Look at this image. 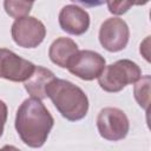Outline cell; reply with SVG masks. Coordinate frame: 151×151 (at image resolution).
<instances>
[{
	"instance_id": "cell-1",
	"label": "cell",
	"mask_w": 151,
	"mask_h": 151,
	"mask_svg": "<svg viewBox=\"0 0 151 151\" xmlns=\"http://www.w3.org/2000/svg\"><path fill=\"white\" fill-rule=\"evenodd\" d=\"M54 125V119L41 100L25 99L17 110L15 130L20 139L29 147H41Z\"/></svg>"
},
{
	"instance_id": "cell-2",
	"label": "cell",
	"mask_w": 151,
	"mask_h": 151,
	"mask_svg": "<svg viewBox=\"0 0 151 151\" xmlns=\"http://www.w3.org/2000/svg\"><path fill=\"white\" fill-rule=\"evenodd\" d=\"M46 96L58 112L70 122L80 120L87 114L88 98L86 93L66 79H53L46 88Z\"/></svg>"
},
{
	"instance_id": "cell-3",
	"label": "cell",
	"mask_w": 151,
	"mask_h": 151,
	"mask_svg": "<svg viewBox=\"0 0 151 151\" xmlns=\"http://www.w3.org/2000/svg\"><path fill=\"white\" fill-rule=\"evenodd\" d=\"M140 77V67L134 61L130 59H120L105 66L103 73L98 78V84L101 90L116 93L122 91L126 85L137 83Z\"/></svg>"
},
{
	"instance_id": "cell-4",
	"label": "cell",
	"mask_w": 151,
	"mask_h": 151,
	"mask_svg": "<svg viewBox=\"0 0 151 151\" xmlns=\"http://www.w3.org/2000/svg\"><path fill=\"white\" fill-rule=\"evenodd\" d=\"M97 129L101 138L110 142H118L127 136L130 122L123 110L117 107H104L98 113Z\"/></svg>"
},
{
	"instance_id": "cell-5",
	"label": "cell",
	"mask_w": 151,
	"mask_h": 151,
	"mask_svg": "<svg viewBox=\"0 0 151 151\" xmlns=\"http://www.w3.org/2000/svg\"><path fill=\"white\" fill-rule=\"evenodd\" d=\"M11 34L13 41L24 48L38 47L46 37L45 25L34 17H24L15 19L12 24Z\"/></svg>"
},
{
	"instance_id": "cell-6",
	"label": "cell",
	"mask_w": 151,
	"mask_h": 151,
	"mask_svg": "<svg viewBox=\"0 0 151 151\" xmlns=\"http://www.w3.org/2000/svg\"><path fill=\"white\" fill-rule=\"evenodd\" d=\"M105 66L106 60L100 53L91 50H81L71 59L67 70L79 79L91 81L100 77Z\"/></svg>"
},
{
	"instance_id": "cell-7",
	"label": "cell",
	"mask_w": 151,
	"mask_h": 151,
	"mask_svg": "<svg viewBox=\"0 0 151 151\" xmlns=\"http://www.w3.org/2000/svg\"><path fill=\"white\" fill-rule=\"evenodd\" d=\"M99 42L109 52L123 51L129 42L130 29L127 24L120 18L106 19L99 28Z\"/></svg>"
},
{
	"instance_id": "cell-8",
	"label": "cell",
	"mask_w": 151,
	"mask_h": 151,
	"mask_svg": "<svg viewBox=\"0 0 151 151\" xmlns=\"http://www.w3.org/2000/svg\"><path fill=\"white\" fill-rule=\"evenodd\" d=\"M35 65L8 48H0V78L20 83L26 81L34 72Z\"/></svg>"
},
{
	"instance_id": "cell-9",
	"label": "cell",
	"mask_w": 151,
	"mask_h": 151,
	"mask_svg": "<svg viewBox=\"0 0 151 151\" xmlns=\"http://www.w3.org/2000/svg\"><path fill=\"white\" fill-rule=\"evenodd\" d=\"M58 20L60 28L72 35H81L87 32L90 27L88 13L74 4L64 6L59 13Z\"/></svg>"
},
{
	"instance_id": "cell-10",
	"label": "cell",
	"mask_w": 151,
	"mask_h": 151,
	"mask_svg": "<svg viewBox=\"0 0 151 151\" xmlns=\"http://www.w3.org/2000/svg\"><path fill=\"white\" fill-rule=\"evenodd\" d=\"M78 45L71 38H57L48 48V57L53 64L61 68H67L68 63L78 52Z\"/></svg>"
},
{
	"instance_id": "cell-11",
	"label": "cell",
	"mask_w": 151,
	"mask_h": 151,
	"mask_svg": "<svg viewBox=\"0 0 151 151\" xmlns=\"http://www.w3.org/2000/svg\"><path fill=\"white\" fill-rule=\"evenodd\" d=\"M53 79H55V76L51 70L45 68L42 66H35L34 72L24 83V86H25V90L27 91V93L32 98L42 100V99L47 98L46 88Z\"/></svg>"
},
{
	"instance_id": "cell-12",
	"label": "cell",
	"mask_w": 151,
	"mask_h": 151,
	"mask_svg": "<svg viewBox=\"0 0 151 151\" xmlns=\"http://www.w3.org/2000/svg\"><path fill=\"white\" fill-rule=\"evenodd\" d=\"M150 85H151V77L149 74L139 78L133 87V96L138 105L144 109L145 111L150 104Z\"/></svg>"
},
{
	"instance_id": "cell-13",
	"label": "cell",
	"mask_w": 151,
	"mask_h": 151,
	"mask_svg": "<svg viewBox=\"0 0 151 151\" xmlns=\"http://www.w3.org/2000/svg\"><path fill=\"white\" fill-rule=\"evenodd\" d=\"M33 7V1H15V0H6L4 1V8L5 12L14 18V19H20L24 17H27L29 11Z\"/></svg>"
},
{
	"instance_id": "cell-14",
	"label": "cell",
	"mask_w": 151,
	"mask_h": 151,
	"mask_svg": "<svg viewBox=\"0 0 151 151\" xmlns=\"http://www.w3.org/2000/svg\"><path fill=\"white\" fill-rule=\"evenodd\" d=\"M131 6H132V4L127 2V1H109L107 2V7H109L110 13L116 14V15H120V14L126 13Z\"/></svg>"
},
{
	"instance_id": "cell-15",
	"label": "cell",
	"mask_w": 151,
	"mask_h": 151,
	"mask_svg": "<svg viewBox=\"0 0 151 151\" xmlns=\"http://www.w3.org/2000/svg\"><path fill=\"white\" fill-rule=\"evenodd\" d=\"M7 114H8L7 105L5 104V101H2L0 99V137L4 133V127H5V123L7 120Z\"/></svg>"
},
{
	"instance_id": "cell-16",
	"label": "cell",
	"mask_w": 151,
	"mask_h": 151,
	"mask_svg": "<svg viewBox=\"0 0 151 151\" xmlns=\"http://www.w3.org/2000/svg\"><path fill=\"white\" fill-rule=\"evenodd\" d=\"M0 151H21V150H19L13 145H5L2 149H0Z\"/></svg>"
}]
</instances>
